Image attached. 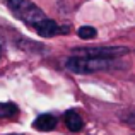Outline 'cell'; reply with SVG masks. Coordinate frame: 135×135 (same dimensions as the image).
Wrapping results in <instances>:
<instances>
[{"instance_id": "obj_2", "label": "cell", "mask_w": 135, "mask_h": 135, "mask_svg": "<svg viewBox=\"0 0 135 135\" xmlns=\"http://www.w3.org/2000/svg\"><path fill=\"white\" fill-rule=\"evenodd\" d=\"M5 2L14 16L31 27H34L38 22H41L46 17V14L31 0H5Z\"/></svg>"}, {"instance_id": "obj_1", "label": "cell", "mask_w": 135, "mask_h": 135, "mask_svg": "<svg viewBox=\"0 0 135 135\" xmlns=\"http://www.w3.org/2000/svg\"><path fill=\"white\" fill-rule=\"evenodd\" d=\"M115 60L116 58H101V56L72 53V56L65 60V67H67V70H70L74 74H92V72L108 70Z\"/></svg>"}, {"instance_id": "obj_5", "label": "cell", "mask_w": 135, "mask_h": 135, "mask_svg": "<svg viewBox=\"0 0 135 135\" xmlns=\"http://www.w3.org/2000/svg\"><path fill=\"white\" fill-rule=\"evenodd\" d=\"M33 127L36 130H41V132H50V130H53L56 127V118L53 115H50V113H46V115H40L36 120H34Z\"/></svg>"}, {"instance_id": "obj_4", "label": "cell", "mask_w": 135, "mask_h": 135, "mask_svg": "<svg viewBox=\"0 0 135 135\" xmlns=\"http://www.w3.org/2000/svg\"><path fill=\"white\" fill-rule=\"evenodd\" d=\"M63 120H65V125L70 132H80L84 127V122L80 118V115L75 109H69V111L63 113Z\"/></svg>"}, {"instance_id": "obj_3", "label": "cell", "mask_w": 135, "mask_h": 135, "mask_svg": "<svg viewBox=\"0 0 135 135\" xmlns=\"http://www.w3.org/2000/svg\"><path fill=\"white\" fill-rule=\"evenodd\" d=\"M33 29L36 31L38 36H41V38H51V36H55V34L67 33V31H69V27H62L60 24H56L55 21L45 17L41 22H38L36 26L33 27Z\"/></svg>"}, {"instance_id": "obj_7", "label": "cell", "mask_w": 135, "mask_h": 135, "mask_svg": "<svg viewBox=\"0 0 135 135\" xmlns=\"http://www.w3.org/2000/svg\"><path fill=\"white\" fill-rule=\"evenodd\" d=\"M77 34H79V38H82V40H92V38H96L98 31L92 26H82V27H79Z\"/></svg>"}, {"instance_id": "obj_8", "label": "cell", "mask_w": 135, "mask_h": 135, "mask_svg": "<svg viewBox=\"0 0 135 135\" xmlns=\"http://www.w3.org/2000/svg\"><path fill=\"white\" fill-rule=\"evenodd\" d=\"M10 135H19V133H10Z\"/></svg>"}, {"instance_id": "obj_9", "label": "cell", "mask_w": 135, "mask_h": 135, "mask_svg": "<svg viewBox=\"0 0 135 135\" xmlns=\"http://www.w3.org/2000/svg\"><path fill=\"white\" fill-rule=\"evenodd\" d=\"M0 55H2V48H0Z\"/></svg>"}, {"instance_id": "obj_6", "label": "cell", "mask_w": 135, "mask_h": 135, "mask_svg": "<svg viewBox=\"0 0 135 135\" xmlns=\"http://www.w3.org/2000/svg\"><path fill=\"white\" fill-rule=\"evenodd\" d=\"M19 115V108L14 103H0V118H16Z\"/></svg>"}]
</instances>
